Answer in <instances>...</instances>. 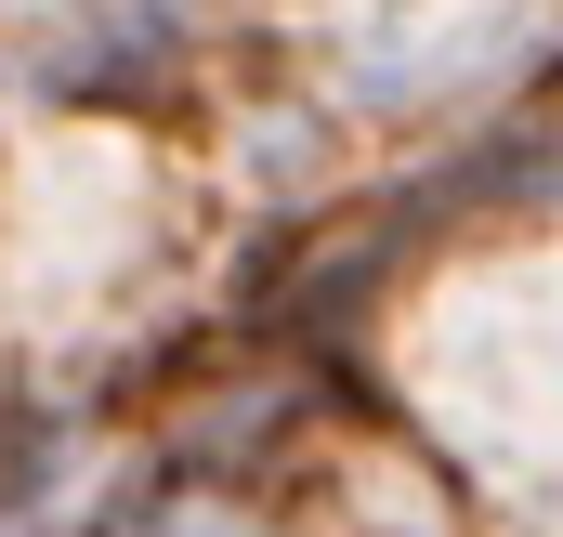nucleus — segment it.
Instances as JSON below:
<instances>
[{"mask_svg": "<svg viewBox=\"0 0 563 537\" xmlns=\"http://www.w3.org/2000/svg\"><path fill=\"white\" fill-rule=\"evenodd\" d=\"M420 394H445V432L511 498L563 512V250L445 288V328H420Z\"/></svg>", "mask_w": 563, "mask_h": 537, "instance_id": "nucleus-1", "label": "nucleus"}]
</instances>
